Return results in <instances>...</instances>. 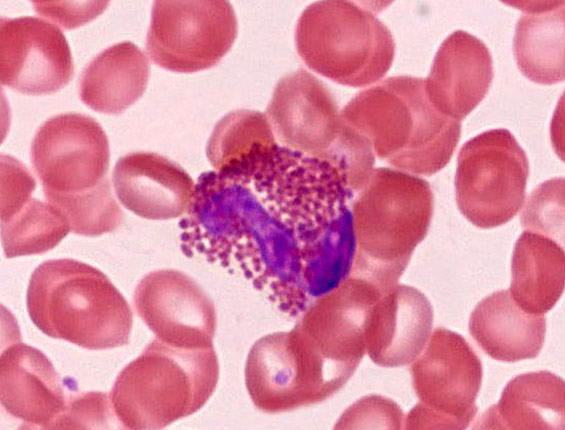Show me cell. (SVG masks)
Instances as JSON below:
<instances>
[{"label": "cell", "instance_id": "1", "mask_svg": "<svg viewBox=\"0 0 565 430\" xmlns=\"http://www.w3.org/2000/svg\"><path fill=\"white\" fill-rule=\"evenodd\" d=\"M355 193L331 163L277 144L202 173L180 246L241 276L297 318L351 275Z\"/></svg>", "mask_w": 565, "mask_h": 430}, {"label": "cell", "instance_id": "2", "mask_svg": "<svg viewBox=\"0 0 565 430\" xmlns=\"http://www.w3.org/2000/svg\"><path fill=\"white\" fill-rule=\"evenodd\" d=\"M340 114L375 156L410 174L430 176L444 168L461 134L460 122L435 109L425 79L418 77L381 80L357 93Z\"/></svg>", "mask_w": 565, "mask_h": 430}, {"label": "cell", "instance_id": "3", "mask_svg": "<svg viewBox=\"0 0 565 430\" xmlns=\"http://www.w3.org/2000/svg\"><path fill=\"white\" fill-rule=\"evenodd\" d=\"M356 254L350 276L386 290L397 284L429 231V182L389 167L374 168L352 202Z\"/></svg>", "mask_w": 565, "mask_h": 430}, {"label": "cell", "instance_id": "4", "mask_svg": "<svg viewBox=\"0 0 565 430\" xmlns=\"http://www.w3.org/2000/svg\"><path fill=\"white\" fill-rule=\"evenodd\" d=\"M27 310L45 335L88 350L127 345L133 322L131 308L99 269L75 260L52 259L31 274Z\"/></svg>", "mask_w": 565, "mask_h": 430}, {"label": "cell", "instance_id": "5", "mask_svg": "<svg viewBox=\"0 0 565 430\" xmlns=\"http://www.w3.org/2000/svg\"><path fill=\"white\" fill-rule=\"evenodd\" d=\"M219 379L210 348H180L153 339L117 375L111 404L121 428L157 430L201 409Z\"/></svg>", "mask_w": 565, "mask_h": 430}, {"label": "cell", "instance_id": "6", "mask_svg": "<svg viewBox=\"0 0 565 430\" xmlns=\"http://www.w3.org/2000/svg\"><path fill=\"white\" fill-rule=\"evenodd\" d=\"M265 114L279 145L331 163L353 190L370 177L375 164L370 143L342 119L331 91L310 72L282 77Z\"/></svg>", "mask_w": 565, "mask_h": 430}, {"label": "cell", "instance_id": "7", "mask_svg": "<svg viewBox=\"0 0 565 430\" xmlns=\"http://www.w3.org/2000/svg\"><path fill=\"white\" fill-rule=\"evenodd\" d=\"M295 46L309 69L350 87L382 79L395 56L390 30L357 2L345 0L306 7L295 28Z\"/></svg>", "mask_w": 565, "mask_h": 430}, {"label": "cell", "instance_id": "8", "mask_svg": "<svg viewBox=\"0 0 565 430\" xmlns=\"http://www.w3.org/2000/svg\"><path fill=\"white\" fill-rule=\"evenodd\" d=\"M410 366L420 401L406 417L405 429H465L475 418L482 363L460 334L436 328Z\"/></svg>", "mask_w": 565, "mask_h": 430}, {"label": "cell", "instance_id": "9", "mask_svg": "<svg viewBox=\"0 0 565 430\" xmlns=\"http://www.w3.org/2000/svg\"><path fill=\"white\" fill-rule=\"evenodd\" d=\"M528 176V158L510 131L480 133L464 143L458 154V209L478 228L501 226L523 206Z\"/></svg>", "mask_w": 565, "mask_h": 430}, {"label": "cell", "instance_id": "10", "mask_svg": "<svg viewBox=\"0 0 565 430\" xmlns=\"http://www.w3.org/2000/svg\"><path fill=\"white\" fill-rule=\"evenodd\" d=\"M237 18L224 0L153 2L146 51L154 64L177 73L217 65L237 37Z\"/></svg>", "mask_w": 565, "mask_h": 430}, {"label": "cell", "instance_id": "11", "mask_svg": "<svg viewBox=\"0 0 565 430\" xmlns=\"http://www.w3.org/2000/svg\"><path fill=\"white\" fill-rule=\"evenodd\" d=\"M30 159L46 200L81 195L109 184L107 135L85 114L63 113L46 120L33 137Z\"/></svg>", "mask_w": 565, "mask_h": 430}, {"label": "cell", "instance_id": "12", "mask_svg": "<svg viewBox=\"0 0 565 430\" xmlns=\"http://www.w3.org/2000/svg\"><path fill=\"white\" fill-rule=\"evenodd\" d=\"M133 301L137 315L161 342L180 348L213 347L215 306L185 273L161 269L144 275Z\"/></svg>", "mask_w": 565, "mask_h": 430}, {"label": "cell", "instance_id": "13", "mask_svg": "<svg viewBox=\"0 0 565 430\" xmlns=\"http://www.w3.org/2000/svg\"><path fill=\"white\" fill-rule=\"evenodd\" d=\"M74 76L69 44L52 23L33 16L1 18V84L25 95H48Z\"/></svg>", "mask_w": 565, "mask_h": 430}, {"label": "cell", "instance_id": "14", "mask_svg": "<svg viewBox=\"0 0 565 430\" xmlns=\"http://www.w3.org/2000/svg\"><path fill=\"white\" fill-rule=\"evenodd\" d=\"M492 79L488 47L474 35L456 30L435 54L425 90L438 112L460 122L485 98Z\"/></svg>", "mask_w": 565, "mask_h": 430}, {"label": "cell", "instance_id": "15", "mask_svg": "<svg viewBox=\"0 0 565 430\" xmlns=\"http://www.w3.org/2000/svg\"><path fill=\"white\" fill-rule=\"evenodd\" d=\"M433 324V308L418 289L395 284L374 303L365 332L366 353L381 367L411 364L423 351Z\"/></svg>", "mask_w": 565, "mask_h": 430}, {"label": "cell", "instance_id": "16", "mask_svg": "<svg viewBox=\"0 0 565 430\" xmlns=\"http://www.w3.org/2000/svg\"><path fill=\"white\" fill-rule=\"evenodd\" d=\"M112 182L120 203L149 220L185 215L195 192L193 179L179 164L154 152H131L120 157Z\"/></svg>", "mask_w": 565, "mask_h": 430}, {"label": "cell", "instance_id": "17", "mask_svg": "<svg viewBox=\"0 0 565 430\" xmlns=\"http://www.w3.org/2000/svg\"><path fill=\"white\" fill-rule=\"evenodd\" d=\"M1 404L31 428L54 429L68 395L50 360L37 348L15 342L1 353Z\"/></svg>", "mask_w": 565, "mask_h": 430}, {"label": "cell", "instance_id": "18", "mask_svg": "<svg viewBox=\"0 0 565 430\" xmlns=\"http://www.w3.org/2000/svg\"><path fill=\"white\" fill-rule=\"evenodd\" d=\"M469 332L491 358L517 362L536 358L542 350L546 319L524 311L512 299L509 290L496 291L474 308Z\"/></svg>", "mask_w": 565, "mask_h": 430}, {"label": "cell", "instance_id": "19", "mask_svg": "<svg viewBox=\"0 0 565 430\" xmlns=\"http://www.w3.org/2000/svg\"><path fill=\"white\" fill-rule=\"evenodd\" d=\"M565 382L546 371L511 379L497 404L477 420L480 429L564 430Z\"/></svg>", "mask_w": 565, "mask_h": 430}, {"label": "cell", "instance_id": "20", "mask_svg": "<svg viewBox=\"0 0 565 430\" xmlns=\"http://www.w3.org/2000/svg\"><path fill=\"white\" fill-rule=\"evenodd\" d=\"M150 63L134 43L124 41L97 54L83 69L78 94L96 112L118 115L145 92Z\"/></svg>", "mask_w": 565, "mask_h": 430}, {"label": "cell", "instance_id": "21", "mask_svg": "<svg viewBox=\"0 0 565 430\" xmlns=\"http://www.w3.org/2000/svg\"><path fill=\"white\" fill-rule=\"evenodd\" d=\"M564 246L541 233L524 230L514 245L509 293L524 311L544 315L564 292Z\"/></svg>", "mask_w": 565, "mask_h": 430}, {"label": "cell", "instance_id": "22", "mask_svg": "<svg viewBox=\"0 0 565 430\" xmlns=\"http://www.w3.org/2000/svg\"><path fill=\"white\" fill-rule=\"evenodd\" d=\"M513 50L519 70L529 80L544 85L564 81V2L521 15Z\"/></svg>", "mask_w": 565, "mask_h": 430}, {"label": "cell", "instance_id": "23", "mask_svg": "<svg viewBox=\"0 0 565 430\" xmlns=\"http://www.w3.org/2000/svg\"><path fill=\"white\" fill-rule=\"evenodd\" d=\"M70 231L57 208L31 195L1 209V237L7 258L45 253Z\"/></svg>", "mask_w": 565, "mask_h": 430}, {"label": "cell", "instance_id": "24", "mask_svg": "<svg viewBox=\"0 0 565 430\" xmlns=\"http://www.w3.org/2000/svg\"><path fill=\"white\" fill-rule=\"evenodd\" d=\"M277 144L266 114L255 110L232 111L215 125L206 155L215 170L262 146Z\"/></svg>", "mask_w": 565, "mask_h": 430}, {"label": "cell", "instance_id": "25", "mask_svg": "<svg viewBox=\"0 0 565 430\" xmlns=\"http://www.w3.org/2000/svg\"><path fill=\"white\" fill-rule=\"evenodd\" d=\"M521 224L564 245V178L545 181L530 194Z\"/></svg>", "mask_w": 565, "mask_h": 430}, {"label": "cell", "instance_id": "26", "mask_svg": "<svg viewBox=\"0 0 565 430\" xmlns=\"http://www.w3.org/2000/svg\"><path fill=\"white\" fill-rule=\"evenodd\" d=\"M404 413L399 405L381 395H368L353 403L335 429H401Z\"/></svg>", "mask_w": 565, "mask_h": 430}, {"label": "cell", "instance_id": "27", "mask_svg": "<svg viewBox=\"0 0 565 430\" xmlns=\"http://www.w3.org/2000/svg\"><path fill=\"white\" fill-rule=\"evenodd\" d=\"M114 420L117 418L109 394L70 393L66 410L56 422L54 429L112 428L110 423Z\"/></svg>", "mask_w": 565, "mask_h": 430}, {"label": "cell", "instance_id": "28", "mask_svg": "<svg viewBox=\"0 0 565 430\" xmlns=\"http://www.w3.org/2000/svg\"><path fill=\"white\" fill-rule=\"evenodd\" d=\"M33 9L64 29H73L93 20L108 6L107 1H31Z\"/></svg>", "mask_w": 565, "mask_h": 430}]
</instances>
